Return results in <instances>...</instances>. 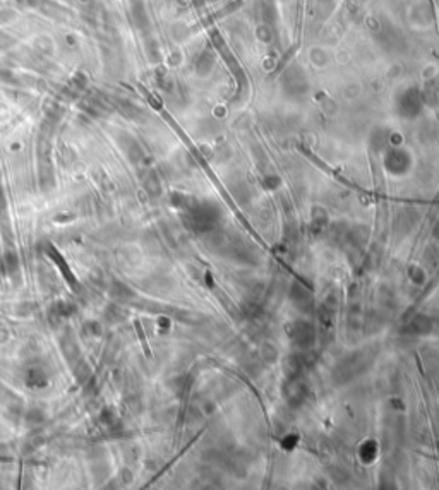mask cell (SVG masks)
Returning a JSON list of instances; mask_svg holds the SVG:
<instances>
[{"label":"cell","instance_id":"obj_4","mask_svg":"<svg viewBox=\"0 0 439 490\" xmlns=\"http://www.w3.org/2000/svg\"><path fill=\"white\" fill-rule=\"evenodd\" d=\"M74 314H76V305L74 304H70V302H57V304H54L50 309V319L62 321V319H67V317L74 316Z\"/></svg>","mask_w":439,"mask_h":490},{"label":"cell","instance_id":"obj_13","mask_svg":"<svg viewBox=\"0 0 439 490\" xmlns=\"http://www.w3.org/2000/svg\"><path fill=\"white\" fill-rule=\"evenodd\" d=\"M7 339V331L5 329H0V341H5Z\"/></svg>","mask_w":439,"mask_h":490},{"label":"cell","instance_id":"obj_8","mask_svg":"<svg viewBox=\"0 0 439 490\" xmlns=\"http://www.w3.org/2000/svg\"><path fill=\"white\" fill-rule=\"evenodd\" d=\"M100 422H102V424L105 425L107 429H110V430L117 429V425H118L117 415H115V411L110 410V408L102 410V413H100Z\"/></svg>","mask_w":439,"mask_h":490},{"label":"cell","instance_id":"obj_11","mask_svg":"<svg viewBox=\"0 0 439 490\" xmlns=\"http://www.w3.org/2000/svg\"><path fill=\"white\" fill-rule=\"evenodd\" d=\"M105 316H107V319L111 321V323H117L118 319H122V314L118 312V307L117 305H110L109 309H107Z\"/></svg>","mask_w":439,"mask_h":490},{"label":"cell","instance_id":"obj_10","mask_svg":"<svg viewBox=\"0 0 439 490\" xmlns=\"http://www.w3.org/2000/svg\"><path fill=\"white\" fill-rule=\"evenodd\" d=\"M84 331L91 336H100L102 334V326H100L96 321H89V323L84 324Z\"/></svg>","mask_w":439,"mask_h":490},{"label":"cell","instance_id":"obj_12","mask_svg":"<svg viewBox=\"0 0 439 490\" xmlns=\"http://www.w3.org/2000/svg\"><path fill=\"white\" fill-rule=\"evenodd\" d=\"M136 329H137V332H139V338H141V343H143L144 351H146V355H150V350H148V345H146V338H144L143 329H141V324L139 323H136Z\"/></svg>","mask_w":439,"mask_h":490},{"label":"cell","instance_id":"obj_5","mask_svg":"<svg viewBox=\"0 0 439 490\" xmlns=\"http://www.w3.org/2000/svg\"><path fill=\"white\" fill-rule=\"evenodd\" d=\"M48 256H50L52 259H54L55 263H57L58 268H60V271H62V274L65 276L67 283H69L70 286H76V285H77V281H76V279H74L72 272H70V269H69V266H67L65 259L60 256V252H58V250L55 249V247H52V245H50V247H48Z\"/></svg>","mask_w":439,"mask_h":490},{"label":"cell","instance_id":"obj_9","mask_svg":"<svg viewBox=\"0 0 439 490\" xmlns=\"http://www.w3.org/2000/svg\"><path fill=\"white\" fill-rule=\"evenodd\" d=\"M43 420H45V413H43V410H40V408H31V410H28V413H26V422L31 425H40Z\"/></svg>","mask_w":439,"mask_h":490},{"label":"cell","instance_id":"obj_3","mask_svg":"<svg viewBox=\"0 0 439 490\" xmlns=\"http://www.w3.org/2000/svg\"><path fill=\"white\" fill-rule=\"evenodd\" d=\"M26 384L31 389H43L48 386V376L43 369L33 367L26 374Z\"/></svg>","mask_w":439,"mask_h":490},{"label":"cell","instance_id":"obj_6","mask_svg":"<svg viewBox=\"0 0 439 490\" xmlns=\"http://www.w3.org/2000/svg\"><path fill=\"white\" fill-rule=\"evenodd\" d=\"M2 264L3 269H5V274L9 276L17 274V271H19V257H17V254L14 250H7L2 259Z\"/></svg>","mask_w":439,"mask_h":490},{"label":"cell","instance_id":"obj_1","mask_svg":"<svg viewBox=\"0 0 439 490\" xmlns=\"http://www.w3.org/2000/svg\"><path fill=\"white\" fill-rule=\"evenodd\" d=\"M60 348H62V353H64L65 360L70 364V367H72L76 362L81 360L79 346H77V341L74 339L72 334H65L64 338L60 339Z\"/></svg>","mask_w":439,"mask_h":490},{"label":"cell","instance_id":"obj_7","mask_svg":"<svg viewBox=\"0 0 439 490\" xmlns=\"http://www.w3.org/2000/svg\"><path fill=\"white\" fill-rule=\"evenodd\" d=\"M72 370H74V376H76L77 382L83 384V386L91 379V369H89V365L83 360V358L72 365Z\"/></svg>","mask_w":439,"mask_h":490},{"label":"cell","instance_id":"obj_2","mask_svg":"<svg viewBox=\"0 0 439 490\" xmlns=\"http://www.w3.org/2000/svg\"><path fill=\"white\" fill-rule=\"evenodd\" d=\"M110 297L113 298L115 302H124V304H127L129 300L134 298V291L125 285V283L118 281V279H113V281L110 283Z\"/></svg>","mask_w":439,"mask_h":490}]
</instances>
